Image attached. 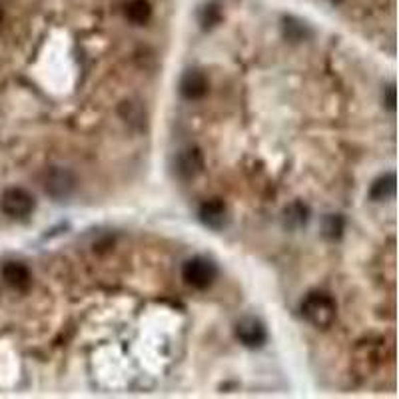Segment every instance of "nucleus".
<instances>
[{"instance_id": "6e6552de", "label": "nucleus", "mask_w": 399, "mask_h": 399, "mask_svg": "<svg viewBox=\"0 0 399 399\" xmlns=\"http://www.w3.org/2000/svg\"><path fill=\"white\" fill-rule=\"evenodd\" d=\"M180 90H182L184 98L200 100L208 92V80L204 76V72H200V70H188V72L182 76Z\"/></svg>"}, {"instance_id": "7ed1b4c3", "label": "nucleus", "mask_w": 399, "mask_h": 399, "mask_svg": "<svg viewBox=\"0 0 399 399\" xmlns=\"http://www.w3.org/2000/svg\"><path fill=\"white\" fill-rule=\"evenodd\" d=\"M42 186L48 196L54 200H66L76 188V178L66 168H52L46 172Z\"/></svg>"}, {"instance_id": "ddd939ff", "label": "nucleus", "mask_w": 399, "mask_h": 399, "mask_svg": "<svg viewBox=\"0 0 399 399\" xmlns=\"http://www.w3.org/2000/svg\"><path fill=\"white\" fill-rule=\"evenodd\" d=\"M328 222L332 224V228L328 226V228H325V232L330 233V236H337V233H340V230H342V228H340V226H342V220H340V218H335V216H332V218H330Z\"/></svg>"}, {"instance_id": "20e7f679", "label": "nucleus", "mask_w": 399, "mask_h": 399, "mask_svg": "<svg viewBox=\"0 0 399 399\" xmlns=\"http://www.w3.org/2000/svg\"><path fill=\"white\" fill-rule=\"evenodd\" d=\"M0 208L11 218H26L34 210V198L23 188H8L2 194Z\"/></svg>"}, {"instance_id": "0eeeda50", "label": "nucleus", "mask_w": 399, "mask_h": 399, "mask_svg": "<svg viewBox=\"0 0 399 399\" xmlns=\"http://www.w3.org/2000/svg\"><path fill=\"white\" fill-rule=\"evenodd\" d=\"M204 168V158L202 152L196 148H188V150H182L176 158V172L180 174V178L184 180H192L202 172Z\"/></svg>"}, {"instance_id": "39448f33", "label": "nucleus", "mask_w": 399, "mask_h": 399, "mask_svg": "<svg viewBox=\"0 0 399 399\" xmlns=\"http://www.w3.org/2000/svg\"><path fill=\"white\" fill-rule=\"evenodd\" d=\"M386 357V344L381 340L377 342H362L359 349H357V357H355V364L357 367L364 369V374H371L376 371L377 367L381 366V359Z\"/></svg>"}, {"instance_id": "1a4fd4ad", "label": "nucleus", "mask_w": 399, "mask_h": 399, "mask_svg": "<svg viewBox=\"0 0 399 399\" xmlns=\"http://www.w3.org/2000/svg\"><path fill=\"white\" fill-rule=\"evenodd\" d=\"M2 277L16 291H26V289L30 288V282H33L28 267L24 266V264H18V262H11V264H6V266L2 267Z\"/></svg>"}, {"instance_id": "f257e3e1", "label": "nucleus", "mask_w": 399, "mask_h": 399, "mask_svg": "<svg viewBox=\"0 0 399 399\" xmlns=\"http://www.w3.org/2000/svg\"><path fill=\"white\" fill-rule=\"evenodd\" d=\"M301 313L311 325L325 330L335 322V301L332 296L316 291L301 301Z\"/></svg>"}, {"instance_id": "423d86ee", "label": "nucleus", "mask_w": 399, "mask_h": 399, "mask_svg": "<svg viewBox=\"0 0 399 399\" xmlns=\"http://www.w3.org/2000/svg\"><path fill=\"white\" fill-rule=\"evenodd\" d=\"M236 333H238L240 342L248 345V347H260L267 337L264 323L260 322V320H255V318H244L242 322L238 323Z\"/></svg>"}, {"instance_id": "f03ea898", "label": "nucleus", "mask_w": 399, "mask_h": 399, "mask_svg": "<svg viewBox=\"0 0 399 399\" xmlns=\"http://www.w3.org/2000/svg\"><path fill=\"white\" fill-rule=\"evenodd\" d=\"M182 276L186 279V284H190L192 288L196 289H206L212 286V282L218 276V270L212 264L208 258H192L184 264Z\"/></svg>"}, {"instance_id": "9b49d317", "label": "nucleus", "mask_w": 399, "mask_h": 399, "mask_svg": "<svg viewBox=\"0 0 399 399\" xmlns=\"http://www.w3.org/2000/svg\"><path fill=\"white\" fill-rule=\"evenodd\" d=\"M126 16H128V21L134 24H144L150 21V16H152V6H150V2L148 0H130L128 4H126Z\"/></svg>"}, {"instance_id": "f8f14e48", "label": "nucleus", "mask_w": 399, "mask_h": 399, "mask_svg": "<svg viewBox=\"0 0 399 399\" xmlns=\"http://www.w3.org/2000/svg\"><path fill=\"white\" fill-rule=\"evenodd\" d=\"M395 192V176L393 174H386L383 178H379L374 188H371V198L374 200H388L393 196Z\"/></svg>"}, {"instance_id": "9d476101", "label": "nucleus", "mask_w": 399, "mask_h": 399, "mask_svg": "<svg viewBox=\"0 0 399 399\" xmlns=\"http://www.w3.org/2000/svg\"><path fill=\"white\" fill-rule=\"evenodd\" d=\"M200 218L206 226H210L214 230L222 228L224 220H226V206L220 200H208L202 204L200 208Z\"/></svg>"}, {"instance_id": "4468645a", "label": "nucleus", "mask_w": 399, "mask_h": 399, "mask_svg": "<svg viewBox=\"0 0 399 399\" xmlns=\"http://www.w3.org/2000/svg\"><path fill=\"white\" fill-rule=\"evenodd\" d=\"M2 23H4V12L0 8V28H2Z\"/></svg>"}]
</instances>
